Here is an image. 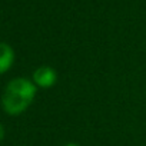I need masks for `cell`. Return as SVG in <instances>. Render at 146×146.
I'll return each mask as SVG.
<instances>
[{
    "label": "cell",
    "instance_id": "cell-1",
    "mask_svg": "<svg viewBox=\"0 0 146 146\" xmlns=\"http://www.w3.org/2000/svg\"><path fill=\"white\" fill-rule=\"evenodd\" d=\"M36 85L25 78H17L12 80L3 93V109L9 115L23 113L35 100Z\"/></svg>",
    "mask_w": 146,
    "mask_h": 146
},
{
    "label": "cell",
    "instance_id": "cell-2",
    "mask_svg": "<svg viewBox=\"0 0 146 146\" xmlns=\"http://www.w3.org/2000/svg\"><path fill=\"white\" fill-rule=\"evenodd\" d=\"M57 80L56 72L50 66H40L33 72V83L39 88H52Z\"/></svg>",
    "mask_w": 146,
    "mask_h": 146
},
{
    "label": "cell",
    "instance_id": "cell-3",
    "mask_svg": "<svg viewBox=\"0 0 146 146\" xmlns=\"http://www.w3.org/2000/svg\"><path fill=\"white\" fill-rule=\"evenodd\" d=\"M13 62H15V52H13V49L9 44L0 42V75L5 73V72H7L12 67Z\"/></svg>",
    "mask_w": 146,
    "mask_h": 146
},
{
    "label": "cell",
    "instance_id": "cell-4",
    "mask_svg": "<svg viewBox=\"0 0 146 146\" xmlns=\"http://www.w3.org/2000/svg\"><path fill=\"white\" fill-rule=\"evenodd\" d=\"M3 137H5V129H3L2 125H0V142L3 140Z\"/></svg>",
    "mask_w": 146,
    "mask_h": 146
},
{
    "label": "cell",
    "instance_id": "cell-5",
    "mask_svg": "<svg viewBox=\"0 0 146 146\" xmlns=\"http://www.w3.org/2000/svg\"><path fill=\"white\" fill-rule=\"evenodd\" d=\"M64 146H80V145H78V143H67V145H64Z\"/></svg>",
    "mask_w": 146,
    "mask_h": 146
}]
</instances>
